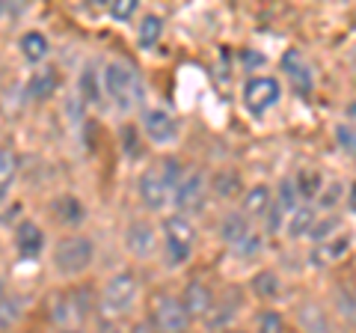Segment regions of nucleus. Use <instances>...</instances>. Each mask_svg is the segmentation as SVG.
Wrapping results in <instances>:
<instances>
[{
	"label": "nucleus",
	"instance_id": "f257e3e1",
	"mask_svg": "<svg viewBox=\"0 0 356 333\" xmlns=\"http://www.w3.org/2000/svg\"><path fill=\"white\" fill-rule=\"evenodd\" d=\"M102 95H107L122 114L140 107L146 98V86H143L140 72L125 60H110L102 69Z\"/></svg>",
	"mask_w": 356,
	"mask_h": 333
},
{
	"label": "nucleus",
	"instance_id": "f03ea898",
	"mask_svg": "<svg viewBox=\"0 0 356 333\" xmlns=\"http://www.w3.org/2000/svg\"><path fill=\"white\" fill-rule=\"evenodd\" d=\"M181 176H184V166L178 158H172V155L170 158H161L158 164H152L149 170H143L137 191H140V199L146 203V208L161 212V208L170 203L175 185L181 182Z\"/></svg>",
	"mask_w": 356,
	"mask_h": 333
},
{
	"label": "nucleus",
	"instance_id": "7ed1b4c3",
	"mask_svg": "<svg viewBox=\"0 0 356 333\" xmlns=\"http://www.w3.org/2000/svg\"><path fill=\"white\" fill-rule=\"evenodd\" d=\"M137 295H140V280L131 271L113 274L104 283V288H102V301H98V307H102V316L107 321L110 318H113V321L125 318L134 309V304H137Z\"/></svg>",
	"mask_w": 356,
	"mask_h": 333
},
{
	"label": "nucleus",
	"instance_id": "20e7f679",
	"mask_svg": "<svg viewBox=\"0 0 356 333\" xmlns=\"http://www.w3.org/2000/svg\"><path fill=\"white\" fill-rule=\"evenodd\" d=\"M163 253H166V265L170 268H181L191 262L193 247H196V229L187 217L172 215L163 220Z\"/></svg>",
	"mask_w": 356,
	"mask_h": 333
},
{
	"label": "nucleus",
	"instance_id": "39448f33",
	"mask_svg": "<svg viewBox=\"0 0 356 333\" xmlns=\"http://www.w3.org/2000/svg\"><path fill=\"white\" fill-rule=\"evenodd\" d=\"M95 259V244L89 235H65L54 247V271L60 277H81Z\"/></svg>",
	"mask_w": 356,
	"mask_h": 333
},
{
	"label": "nucleus",
	"instance_id": "423d86ee",
	"mask_svg": "<svg viewBox=\"0 0 356 333\" xmlns=\"http://www.w3.org/2000/svg\"><path fill=\"white\" fill-rule=\"evenodd\" d=\"M205 196H208V179L202 170H191L181 176V182L175 185V191L170 196V203L175 206V212L181 217L199 215L205 208Z\"/></svg>",
	"mask_w": 356,
	"mask_h": 333
},
{
	"label": "nucleus",
	"instance_id": "0eeeda50",
	"mask_svg": "<svg viewBox=\"0 0 356 333\" xmlns=\"http://www.w3.org/2000/svg\"><path fill=\"white\" fill-rule=\"evenodd\" d=\"M280 98H282V84L276 77L261 75V77H250L243 84V107L252 116H264L270 107L280 104Z\"/></svg>",
	"mask_w": 356,
	"mask_h": 333
},
{
	"label": "nucleus",
	"instance_id": "6e6552de",
	"mask_svg": "<svg viewBox=\"0 0 356 333\" xmlns=\"http://www.w3.org/2000/svg\"><path fill=\"white\" fill-rule=\"evenodd\" d=\"M149 325L154 327V333H187L191 330V318H187L184 307L178 297L172 295H161L152 307V318Z\"/></svg>",
	"mask_w": 356,
	"mask_h": 333
},
{
	"label": "nucleus",
	"instance_id": "1a4fd4ad",
	"mask_svg": "<svg viewBox=\"0 0 356 333\" xmlns=\"http://www.w3.org/2000/svg\"><path fill=\"white\" fill-rule=\"evenodd\" d=\"M92 309V297H89L86 288H74L69 295H60L51 307V318L57 321L60 327H72L77 321H83Z\"/></svg>",
	"mask_w": 356,
	"mask_h": 333
},
{
	"label": "nucleus",
	"instance_id": "9d476101",
	"mask_svg": "<svg viewBox=\"0 0 356 333\" xmlns=\"http://www.w3.org/2000/svg\"><path fill=\"white\" fill-rule=\"evenodd\" d=\"M140 125H143V134H146L154 146H166V143H172L178 137V122L166 107H146Z\"/></svg>",
	"mask_w": 356,
	"mask_h": 333
},
{
	"label": "nucleus",
	"instance_id": "9b49d317",
	"mask_svg": "<svg viewBox=\"0 0 356 333\" xmlns=\"http://www.w3.org/2000/svg\"><path fill=\"white\" fill-rule=\"evenodd\" d=\"M280 65H282V72L288 75V81H291L297 95H312V93H315V69H312L309 60L297 48L285 51Z\"/></svg>",
	"mask_w": 356,
	"mask_h": 333
},
{
	"label": "nucleus",
	"instance_id": "f8f14e48",
	"mask_svg": "<svg viewBox=\"0 0 356 333\" xmlns=\"http://www.w3.org/2000/svg\"><path fill=\"white\" fill-rule=\"evenodd\" d=\"M158 247V232L149 220H131L125 226V250L137 259H146Z\"/></svg>",
	"mask_w": 356,
	"mask_h": 333
},
{
	"label": "nucleus",
	"instance_id": "ddd939ff",
	"mask_svg": "<svg viewBox=\"0 0 356 333\" xmlns=\"http://www.w3.org/2000/svg\"><path fill=\"white\" fill-rule=\"evenodd\" d=\"M181 307H184V313L187 318H205L211 309H214V292H211V286L202 283V280H191L184 286V292H181Z\"/></svg>",
	"mask_w": 356,
	"mask_h": 333
},
{
	"label": "nucleus",
	"instance_id": "4468645a",
	"mask_svg": "<svg viewBox=\"0 0 356 333\" xmlns=\"http://www.w3.org/2000/svg\"><path fill=\"white\" fill-rule=\"evenodd\" d=\"M297 325L303 333H336V325L318 301H303L297 307Z\"/></svg>",
	"mask_w": 356,
	"mask_h": 333
},
{
	"label": "nucleus",
	"instance_id": "2eb2a0df",
	"mask_svg": "<svg viewBox=\"0 0 356 333\" xmlns=\"http://www.w3.org/2000/svg\"><path fill=\"white\" fill-rule=\"evenodd\" d=\"M353 250V232H339V235H332L330 241H324L321 247L312 250V262L318 265V268H324V265H332V262H341L344 256H350Z\"/></svg>",
	"mask_w": 356,
	"mask_h": 333
},
{
	"label": "nucleus",
	"instance_id": "dca6fc26",
	"mask_svg": "<svg viewBox=\"0 0 356 333\" xmlns=\"http://www.w3.org/2000/svg\"><path fill=\"white\" fill-rule=\"evenodd\" d=\"M15 250L24 259H36L44 250V232L36 220H21L15 226Z\"/></svg>",
	"mask_w": 356,
	"mask_h": 333
},
{
	"label": "nucleus",
	"instance_id": "f3484780",
	"mask_svg": "<svg viewBox=\"0 0 356 333\" xmlns=\"http://www.w3.org/2000/svg\"><path fill=\"white\" fill-rule=\"evenodd\" d=\"M291 185H294V194L300 203L312 206L318 199V194L324 191V173L315 170V166H303V170H297V176H291Z\"/></svg>",
	"mask_w": 356,
	"mask_h": 333
},
{
	"label": "nucleus",
	"instance_id": "a211bd4d",
	"mask_svg": "<svg viewBox=\"0 0 356 333\" xmlns=\"http://www.w3.org/2000/svg\"><path fill=\"white\" fill-rule=\"evenodd\" d=\"M208 194H214L217 199H235V196H241L243 194L241 173L232 170V166H222V170H217L208 179Z\"/></svg>",
	"mask_w": 356,
	"mask_h": 333
},
{
	"label": "nucleus",
	"instance_id": "6ab92c4d",
	"mask_svg": "<svg viewBox=\"0 0 356 333\" xmlns=\"http://www.w3.org/2000/svg\"><path fill=\"white\" fill-rule=\"evenodd\" d=\"M273 203V194H270V187L267 185H252L250 191H243L241 194V215L252 220V217H264V212L270 208Z\"/></svg>",
	"mask_w": 356,
	"mask_h": 333
},
{
	"label": "nucleus",
	"instance_id": "aec40b11",
	"mask_svg": "<svg viewBox=\"0 0 356 333\" xmlns=\"http://www.w3.org/2000/svg\"><path fill=\"white\" fill-rule=\"evenodd\" d=\"M54 217H57V224L69 226V229H77L86 220V206L74 194H63L57 203H54Z\"/></svg>",
	"mask_w": 356,
	"mask_h": 333
},
{
	"label": "nucleus",
	"instance_id": "412c9836",
	"mask_svg": "<svg viewBox=\"0 0 356 333\" xmlns=\"http://www.w3.org/2000/svg\"><path fill=\"white\" fill-rule=\"evenodd\" d=\"M315 220H318V208L300 203L294 212L285 217V232H288V238L297 241V238L309 235V229H312V224H315Z\"/></svg>",
	"mask_w": 356,
	"mask_h": 333
},
{
	"label": "nucleus",
	"instance_id": "4be33fe9",
	"mask_svg": "<svg viewBox=\"0 0 356 333\" xmlns=\"http://www.w3.org/2000/svg\"><path fill=\"white\" fill-rule=\"evenodd\" d=\"M250 235V220L241 212H229L220 220V241L229 244V247H238V244Z\"/></svg>",
	"mask_w": 356,
	"mask_h": 333
},
{
	"label": "nucleus",
	"instance_id": "5701e85b",
	"mask_svg": "<svg viewBox=\"0 0 356 333\" xmlns=\"http://www.w3.org/2000/svg\"><path fill=\"white\" fill-rule=\"evenodd\" d=\"M77 90H81V98L77 102L81 104H102V77H98L95 65H86V69L81 72V77H77Z\"/></svg>",
	"mask_w": 356,
	"mask_h": 333
},
{
	"label": "nucleus",
	"instance_id": "b1692460",
	"mask_svg": "<svg viewBox=\"0 0 356 333\" xmlns=\"http://www.w3.org/2000/svg\"><path fill=\"white\" fill-rule=\"evenodd\" d=\"M250 288L255 297H261V301H276V297L282 295V280L276 271H259L250 280Z\"/></svg>",
	"mask_w": 356,
	"mask_h": 333
},
{
	"label": "nucleus",
	"instance_id": "393cba45",
	"mask_svg": "<svg viewBox=\"0 0 356 333\" xmlns=\"http://www.w3.org/2000/svg\"><path fill=\"white\" fill-rule=\"evenodd\" d=\"M18 48L24 51V60H27V63H42L44 57H48V51H51L48 36H44L42 30L24 33V36H21V42H18Z\"/></svg>",
	"mask_w": 356,
	"mask_h": 333
},
{
	"label": "nucleus",
	"instance_id": "a878e982",
	"mask_svg": "<svg viewBox=\"0 0 356 333\" xmlns=\"http://www.w3.org/2000/svg\"><path fill=\"white\" fill-rule=\"evenodd\" d=\"M161 36H163V18L154 15V13L143 15L140 27H137V42H140V48H143V51H152V48L161 42Z\"/></svg>",
	"mask_w": 356,
	"mask_h": 333
},
{
	"label": "nucleus",
	"instance_id": "bb28decb",
	"mask_svg": "<svg viewBox=\"0 0 356 333\" xmlns=\"http://www.w3.org/2000/svg\"><path fill=\"white\" fill-rule=\"evenodd\" d=\"M54 90H57V72L54 69H39L27 84V95L33 98V102H44V98H51Z\"/></svg>",
	"mask_w": 356,
	"mask_h": 333
},
{
	"label": "nucleus",
	"instance_id": "cd10ccee",
	"mask_svg": "<svg viewBox=\"0 0 356 333\" xmlns=\"http://www.w3.org/2000/svg\"><path fill=\"white\" fill-rule=\"evenodd\" d=\"M339 229H341V217H321V220H315L312 224V229H309V238H312V244L315 247H321L324 241H330L332 235H339Z\"/></svg>",
	"mask_w": 356,
	"mask_h": 333
},
{
	"label": "nucleus",
	"instance_id": "c85d7f7f",
	"mask_svg": "<svg viewBox=\"0 0 356 333\" xmlns=\"http://www.w3.org/2000/svg\"><path fill=\"white\" fill-rule=\"evenodd\" d=\"M21 316H24V301L21 297H0V330H9L13 325H18Z\"/></svg>",
	"mask_w": 356,
	"mask_h": 333
},
{
	"label": "nucleus",
	"instance_id": "c756f323",
	"mask_svg": "<svg viewBox=\"0 0 356 333\" xmlns=\"http://www.w3.org/2000/svg\"><path fill=\"white\" fill-rule=\"evenodd\" d=\"M336 313H339V318L348 327L353 325V318H356V297H353L350 286H339L336 288Z\"/></svg>",
	"mask_w": 356,
	"mask_h": 333
},
{
	"label": "nucleus",
	"instance_id": "7c9ffc66",
	"mask_svg": "<svg viewBox=\"0 0 356 333\" xmlns=\"http://www.w3.org/2000/svg\"><path fill=\"white\" fill-rule=\"evenodd\" d=\"M273 206L280 208L282 215H291L294 208L300 206V199L294 194V185H291V176H285V179L280 182V187H276V194H273Z\"/></svg>",
	"mask_w": 356,
	"mask_h": 333
},
{
	"label": "nucleus",
	"instance_id": "2f4dec72",
	"mask_svg": "<svg viewBox=\"0 0 356 333\" xmlns=\"http://www.w3.org/2000/svg\"><path fill=\"white\" fill-rule=\"evenodd\" d=\"M255 333H285V318L280 309L267 307L255 316Z\"/></svg>",
	"mask_w": 356,
	"mask_h": 333
},
{
	"label": "nucleus",
	"instance_id": "473e14b6",
	"mask_svg": "<svg viewBox=\"0 0 356 333\" xmlns=\"http://www.w3.org/2000/svg\"><path fill=\"white\" fill-rule=\"evenodd\" d=\"M332 137H336V146L348 155V158H353V152H356V131L350 122H339L336 131H332Z\"/></svg>",
	"mask_w": 356,
	"mask_h": 333
},
{
	"label": "nucleus",
	"instance_id": "72a5a7b5",
	"mask_svg": "<svg viewBox=\"0 0 356 333\" xmlns=\"http://www.w3.org/2000/svg\"><path fill=\"white\" fill-rule=\"evenodd\" d=\"M18 170V158L6 146H0V187H9V182L15 179Z\"/></svg>",
	"mask_w": 356,
	"mask_h": 333
},
{
	"label": "nucleus",
	"instance_id": "f704fd0d",
	"mask_svg": "<svg viewBox=\"0 0 356 333\" xmlns=\"http://www.w3.org/2000/svg\"><path fill=\"white\" fill-rule=\"evenodd\" d=\"M137 9H140L137 0H113V3H107V15L113 21H131L137 15Z\"/></svg>",
	"mask_w": 356,
	"mask_h": 333
},
{
	"label": "nucleus",
	"instance_id": "c9c22d12",
	"mask_svg": "<svg viewBox=\"0 0 356 333\" xmlns=\"http://www.w3.org/2000/svg\"><path fill=\"white\" fill-rule=\"evenodd\" d=\"M339 199H344V185H341V182L324 185V191L318 194V208H321V212H327V208H332V206L339 203Z\"/></svg>",
	"mask_w": 356,
	"mask_h": 333
},
{
	"label": "nucleus",
	"instance_id": "e433bc0d",
	"mask_svg": "<svg viewBox=\"0 0 356 333\" xmlns=\"http://www.w3.org/2000/svg\"><path fill=\"white\" fill-rule=\"evenodd\" d=\"M261 247H264L261 235H259V232H250V235L243 238V241L238 244V247H232V250H235L241 259H252V256H259V253H261Z\"/></svg>",
	"mask_w": 356,
	"mask_h": 333
},
{
	"label": "nucleus",
	"instance_id": "4c0bfd02",
	"mask_svg": "<svg viewBox=\"0 0 356 333\" xmlns=\"http://www.w3.org/2000/svg\"><path fill=\"white\" fill-rule=\"evenodd\" d=\"M122 152H125L131 161L140 158V137H137V128H134V125L122 128Z\"/></svg>",
	"mask_w": 356,
	"mask_h": 333
},
{
	"label": "nucleus",
	"instance_id": "58836bf2",
	"mask_svg": "<svg viewBox=\"0 0 356 333\" xmlns=\"http://www.w3.org/2000/svg\"><path fill=\"white\" fill-rule=\"evenodd\" d=\"M282 226H285V215H282L280 208H276V206L270 203V208L264 212V229L270 232V235H276V232H280Z\"/></svg>",
	"mask_w": 356,
	"mask_h": 333
},
{
	"label": "nucleus",
	"instance_id": "ea45409f",
	"mask_svg": "<svg viewBox=\"0 0 356 333\" xmlns=\"http://www.w3.org/2000/svg\"><path fill=\"white\" fill-rule=\"evenodd\" d=\"M356 191H353V182L348 185V217H353V212H356V196H353Z\"/></svg>",
	"mask_w": 356,
	"mask_h": 333
},
{
	"label": "nucleus",
	"instance_id": "a19ab883",
	"mask_svg": "<svg viewBox=\"0 0 356 333\" xmlns=\"http://www.w3.org/2000/svg\"><path fill=\"white\" fill-rule=\"evenodd\" d=\"M102 333H128V330H125V327H119L116 321H104V325H102Z\"/></svg>",
	"mask_w": 356,
	"mask_h": 333
},
{
	"label": "nucleus",
	"instance_id": "79ce46f5",
	"mask_svg": "<svg viewBox=\"0 0 356 333\" xmlns=\"http://www.w3.org/2000/svg\"><path fill=\"white\" fill-rule=\"evenodd\" d=\"M128 333H154V327L149 325V321H140V325L134 327V330H128Z\"/></svg>",
	"mask_w": 356,
	"mask_h": 333
},
{
	"label": "nucleus",
	"instance_id": "37998d69",
	"mask_svg": "<svg viewBox=\"0 0 356 333\" xmlns=\"http://www.w3.org/2000/svg\"><path fill=\"white\" fill-rule=\"evenodd\" d=\"M0 297H6V280L0 277Z\"/></svg>",
	"mask_w": 356,
	"mask_h": 333
},
{
	"label": "nucleus",
	"instance_id": "c03bdc74",
	"mask_svg": "<svg viewBox=\"0 0 356 333\" xmlns=\"http://www.w3.org/2000/svg\"><path fill=\"white\" fill-rule=\"evenodd\" d=\"M6 191H9V187H0V206L6 203Z\"/></svg>",
	"mask_w": 356,
	"mask_h": 333
},
{
	"label": "nucleus",
	"instance_id": "a18cd8bd",
	"mask_svg": "<svg viewBox=\"0 0 356 333\" xmlns=\"http://www.w3.org/2000/svg\"><path fill=\"white\" fill-rule=\"evenodd\" d=\"M222 333H247V330H235V327H226V330H222Z\"/></svg>",
	"mask_w": 356,
	"mask_h": 333
},
{
	"label": "nucleus",
	"instance_id": "49530a36",
	"mask_svg": "<svg viewBox=\"0 0 356 333\" xmlns=\"http://www.w3.org/2000/svg\"><path fill=\"white\" fill-rule=\"evenodd\" d=\"M6 9H9V6H6V3H0V15H3V13H6Z\"/></svg>",
	"mask_w": 356,
	"mask_h": 333
},
{
	"label": "nucleus",
	"instance_id": "de8ad7c7",
	"mask_svg": "<svg viewBox=\"0 0 356 333\" xmlns=\"http://www.w3.org/2000/svg\"><path fill=\"white\" fill-rule=\"evenodd\" d=\"M63 333H81V330H74V327H69V330H63Z\"/></svg>",
	"mask_w": 356,
	"mask_h": 333
}]
</instances>
